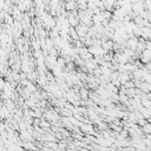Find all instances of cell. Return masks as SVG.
I'll return each instance as SVG.
<instances>
[{
	"instance_id": "3",
	"label": "cell",
	"mask_w": 151,
	"mask_h": 151,
	"mask_svg": "<svg viewBox=\"0 0 151 151\" xmlns=\"http://www.w3.org/2000/svg\"><path fill=\"white\" fill-rule=\"evenodd\" d=\"M40 126H43V127H45V129H46V127H50V124H48L47 122H45V120H43V122L40 123Z\"/></svg>"
},
{
	"instance_id": "1",
	"label": "cell",
	"mask_w": 151,
	"mask_h": 151,
	"mask_svg": "<svg viewBox=\"0 0 151 151\" xmlns=\"http://www.w3.org/2000/svg\"><path fill=\"white\" fill-rule=\"evenodd\" d=\"M139 43V39L133 37V36H130V38L126 40V48H130L132 51L136 52V48H137V45Z\"/></svg>"
},
{
	"instance_id": "2",
	"label": "cell",
	"mask_w": 151,
	"mask_h": 151,
	"mask_svg": "<svg viewBox=\"0 0 151 151\" xmlns=\"http://www.w3.org/2000/svg\"><path fill=\"white\" fill-rule=\"evenodd\" d=\"M88 95H89V91L85 90V89H82L80 90V97L82 98H88Z\"/></svg>"
}]
</instances>
